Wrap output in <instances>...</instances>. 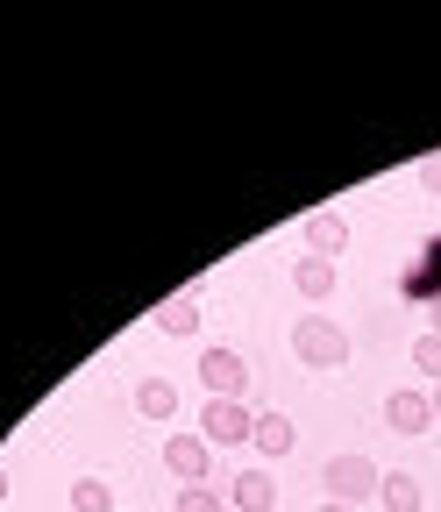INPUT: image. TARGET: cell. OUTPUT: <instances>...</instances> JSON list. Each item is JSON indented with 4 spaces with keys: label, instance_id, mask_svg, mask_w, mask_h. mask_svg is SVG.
I'll list each match as a JSON object with an SVG mask.
<instances>
[{
    "label": "cell",
    "instance_id": "1",
    "mask_svg": "<svg viewBox=\"0 0 441 512\" xmlns=\"http://www.w3.org/2000/svg\"><path fill=\"white\" fill-rule=\"evenodd\" d=\"M321 491H328L335 505H356V512H363L377 491H385V470H377L370 456H328V463H321Z\"/></svg>",
    "mask_w": 441,
    "mask_h": 512
},
{
    "label": "cell",
    "instance_id": "2",
    "mask_svg": "<svg viewBox=\"0 0 441 512\" xmlns=\"http://www.w3.org/2000/svg\"><path fill=\"white\" fill-rule=\"evenodd\" d=\"M292 356H299L306 370H342V363H349V335L335 328V320L306 313L299 328H292Z\"/></svg>",
    "mask_w": 441,
    "mask_h": 512
},
{
    "label": "cell",
    "instance_id": "3",
    "mask_svg": "<svg viewBox=\"0 0 441 512\" xmlns=\"http://www.w3.org/2000/svg\"><path fill=\"white\" fill-rule=\"evenodd\" d=\"M200 427H207L214 448H228V441H249V434H257V413H249L242 399H207V406H200Z\"/></svg>",
    "mask_w": 441,
    "mask_h": 512
},
{
    "label": "cell",
    "instance_id": "4",
    "mask_svg": "<svg viewBox=\"0 0 441 512\" xmlns=\"http://www.w3.org/2000/svg\"><path fill=\"white\" fill-rule=\"evenodd\" d=\"M200 384H207V399H242L249 392V363L235 349H207L200 356Z\"/></svg>",
    "mask_w": 441,
    "mask_h": 512
},
{
    "label": "cell",
    "instance_id": "5",
    "mask_svg": "<svg viewBox=\"0 0 441 512\" xmlns=\"http://www.w3.org/2000/svg\"><path fill=\"white\" fill-rule=\"evenodd\" d=\"M207 434H171L164 441V470L178 477V484H207Z\"/></svg>",
    "mask_w": 441,
    "mask_h": 512
},
{
    "label": "cell",
    "instance_id": "6",
    "mask_svg": "<svg viewBox=\"0 0 441 512\" xmlns=\"http://www.w3.org/2000/svg\"><path fill=\"white\" fill-rule=\"evenodd\" d=\"M385 427L392 434H427L434 427V392H392L385 399Z\"/></svg>",
    "mask_w": 441,
    "mask_h": 512
},
{
    "label": "cell",
    "instance_id": "7",
    "mask_svg": "<svg viewBox=\"0 0 441 512\" xmlns=\"http://www.w3.org/2000/svg\"><path fill=\"white\" fill-rule=\"evenodd\" d=\"M349 249V221L328 207V214H306V256H328V264H335V256Z\"/></svg>",
    "mask_w": 441,
    "mask_h": 512
},
{
    "label": "cell",
    "instance_id": "8",
    "mask_svg": "<svg viewBox=\"0 0 441 512\" xmlns=\"http://www.w3.org/2000/svg\"><path fill=\"white\" fill-rule=\"evenodd\" d=\"M228 505H235V512H271V505H278V477H271V470H242L235 491H228Z\"/></svg>",
    "mask_w": 441,
    "mask_h": 512
},
{
    "label": "cell",
    "instance_id": "9",
    "mask_svg": "<svg viewBox=\"0 0 441 512\" xmlns=\"http://www.w3.org/2000/svg\"><path fill=\"white\" fill-rule=\"evenodd\" d=\"M249 441L264 448V463H278V456H292V441H299V434H292L285 413H257V434H249Z\"/></svg>",
    "mask_w": 441,
    "mask_h": 512
},
{
    "label": "cell",
    "instance_id": "10",
    "mask_svg": "<svg viewBox=\"0 0 441 512\" xmlns=\"http://www.w3.org/2000/svg\"><path fill=\"white\" fill-rule=\"evenodd\" d=\"M292 285H299V299H328V292H335V264H328V256H299V264H292Z\"/></svg>",
    "mask_w": 441,
    "mask_h": 512
},
{
    "label": "cell",
    "instance_id": "11",
    "mask_svg": "<svg viewBox=\"0 0 441 512\" xmlns=\"http://www.w3.org/2000/svg\"><path fill=\"white\" fill-rule=\"evenodd\" d=\"M377 505H385V512H420V505H427V491H420V477L385 470V491H377Z\"/></svg>",
    "mask_w": 441,
    "mask_h": 512
},
{
    "label": "cell",
    "instance_id": "12",
    "mask_svg": "<svg viewBox=\"0 0 441 512\" xmlns=\"http://www.w3.org/2000/svg\"><path fill=\"white\" fill-rule=\"evenodd\" d=\"M157 328H164V335H200V299H193V292L164 299V306H157Z\"/></svg>",
    "mask_w": 441,
    "mask_h": 512
},
{
    "label": "cell",
    "instance_id": "13",
    "mask_svg": "<svg viewBox=\"0 0 441 512\" xmlns=\"http://www.w3.org/2000/svg\"><path fill=\"white\" fill-rule=\"evenodd\" d=\"M136 413H143V420H171V413H178V392H171L164 377H143V384H136Z\"/></svg>",
    "mask_w": 441,
    "mask_h": 512
},
{
    "label": "cell",
    "instance_id": "14",
    "mask_svg": "<svg viewBox=\"0 0 441 512\" xmlns=\"http://www.w3.org/2000/svg\"><path fill=\"white\" fill-rule=\"evenodd\" d=\"M72 512H114V491H107L100 477H79V484H72Z\"/></svg>",
    "mask_w": 441,
    "mask_h": 512
},
{
    "label": "cell",
    "instance_id": "15",
    "mask_svg": "<svg viewBox=\"0 0 441 512\" xmlns=\"http://www.w3.org/2000/svg\"><path fill=\"white\" fill-rule=\"evenodd\" d=\"M178 512H228V498L207 484H178Z\"/></svg>",
    "mask_w": 441,
    "mask_h": 512
},
{
    "label": "cell",
    "instance_id": "16",
    "mask_svg": "<svg viewBox=\"0 0 441 512\" xmlns=\"http://www.w3.org/2000/svg\"><path fill=\"white\" fill-rule=\"evenodd\" d=\"M413 370H427V377L441 384V335H420V342H413Z\"/></svg>",
    "mask_w": 441,
    "mask_h": 512
},
{
    "label": "cell",
    "instance_id": "17",
    "mask_svg": "<svg viewBox=\"0 0 441 512\" xmlns=\"http://www.w3.org/2000/svg\"><path fill=\"white\" fill-rule=\"evenodd\" d=\"M420 185H427V192H441V157H427V164H420Z\"/></svg>",
    "mask_w": 441,
    "mask_h": 512
},
{
    "label": "cell",
    "instance_id": "18",
    "mask_svg": "<svg viewBox=\"0 0 441 512\" xmlns=\"http://www.w3.org/2000/svg\"><path fill=\"white\" fill-rule=\"evenodd\" d=\"M321 512H356V505H335V498H321Z\"/></svg>",
    "mask_w": 441,
    "mask_h": 512
},
{
    "label": "cell",
    "instance_id": "19",
    "mask_svg": "<svg viewBox=\"0 0 441 512\" xmlns=\"http://www.w3.org/2000/svg\"><path fill=\"white\" fill-rule=\"evenodd\" d=\"M434 427H441V384H434Z\"/></svg>",
    "mask_w": 441,
    "mask_h": 512
},
{
    "label": "cell",
    "instance_id": "20",
    "mask_svg": "<svg viewBox=\"0 0 441 512\" xmlns=\"http://www.w3.org/2000/svg\"><path fill=\"white\" fill-rule=\"evenodd\" d=\"M427 335H441V299H434V328H427Z\"/></svg>",
    "mask_w": 441,
    "mask_h": 512
},
{
    "label": "cell",
    "instance_id": "21",
    "mask_svg": "<svg viewBox=\"0 0 441 512\" xmlns=\"http://www.w3.org/2000/svg\"><path fill=\"white\" fill-rule=\"evenodd\" d=\"M0 498H8V463H0Z\"/></svg>",
    "mask_w": 441,
    "mask_h": 512
}]
</instances>
